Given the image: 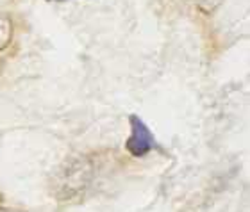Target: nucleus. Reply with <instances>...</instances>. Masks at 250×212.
I'll use <instances>...</instances> for the list:
<instances>
[{"label":"nucleus","mask_w":250,"mask_h":212,"mask_svg":"<svg viewBox=\"0 0 250 212\" xmlns=\"http://www.w3.org/2000/svg\"><path fill=\"white\" fill-rule=\"evenodd\" d=\"M99 159L93 154L70 157L54 171L50 178V191L62 203L81 202L97 182Z\"/></svg>","instance_id":"obj_1"},{"label":"nucleus","mask_w":250,"mask_h":212,"mask_svg":"<svg viewBox=\"0 0 250 212\" xmlns=\"http://www.w3.org/2000/svg\"><path fill=\"white\" fill-rule=\"evenodd\" d=\"M56 2H62V0H56Z\"/></svg>","instance_id":"obj_6"},{"label":"nucleus","mask_w":250,"mask_h":212,"mask_svg":"<svg viewBox=\"0 0 250 212\" xmlns=\"http://www.w3.org/2000/svg\"><path fill=\"white\" fill-rule=\"evenodd\" d=\"M152 145H154V141H152L148 127L138 116H130V135L125 143V148L129 150V154L136 157H143L152 150Z\"/></svg>","instance_id":"obj_2"},{"label":"nucleus","mask_w":250,"mask_h":212,"mask_svg":"<svg viewBox=\"0 0 250 212\" xmlns=\"http://www.w3.org/2000/svg\"><path fill=\"white\" fill-rule=\"evenodd\" d=\"M13 36V25L4 15H0V50H4Z\"/></svg>","instance_id":"obj_3"},{"label":"nucleus","mask_w":250,"mask_h":212,"mask_svg":"<svg viewBox=\"0 0 250 212\" xmlns=\"http://www.w3.org/2000/svg\"><path fill=\"white\" fill-rule=\"evenodd\" d=\"M195 2H197V5L204 13H214L222 5L224 0H195Z\"/></svg>","instance_id":"obj_4"},{"label":"nucleus","mask_w":250,"mask_h":212,"mask_svg":"<svg viewBox=\"0 0 250 212\" xmlns=\"http://www.w3.org/2000/svg\"><path fill=\"white\" fill-rule=\"evenodd\" d=\"M0 212H27V211H20V209H9V207H0Z\"/></svg>","instance_id":"obj_5"}]
</instances>
